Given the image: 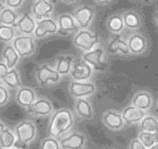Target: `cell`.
Here are the masks:
<instances>
[{"label": "cell", "mask_w": 158, "mask_h": 149, "mask_svg": "<svg viewBox=\"0 0 158 149\" xmlns=\"http://www.w3.org/2000/svg\"><path fill=\"white\" fill-rule=\"evenodd\" d=\"M75 125V115L69 109L62 108L54 111L48 123L49 135L60 138L72 130Z\"/></svg>", "instance_id": "1"}, {"label": "cell", "mask_w": 158, "mask_h": 149, "mask_svg": "<svg viewBox=\"0 0 158 149\" xmlns=\"http://www.w3.org/2000/svg\"><path fill=\"white\" fill-rule=\"evenodd\" d=\"M17 137L16 147H26L31 144L37 135V128L35 123L31 120H24L17 123L14 127Z\"/></svg>", "instance_id": "2"}, {"label": "cell", "mask_w": 158, "mask_h": 149, "mask_svg": "<svg viewBox=\"0 0 158 149\" xmlns=\"http://www.w3.org/2000/svg\"><path fill=\"white\" fill-rule=\"evenodd\" d=\"M72 44L81 52H87L100 45V37L89 29H80L73 34Z\"/></svg>", "instance_id": "3"}, {"label": "cell", "mask_w": 158, "mask_h": 149, "mask_svg": "<svg viewBox=\"0 0 158 149\" xmlns=\"http://www.w3.org/2000/svg\"><path fill=\"white\" fill-rule=\"evenodd\" d=\"M34 76L37 83L43 88L57 84L62 80V76L56 71L55 67L46 63L41 64L36 68Z\"/></svg>", "instance_id": "4"}, {"label": "cell", "mask_w": 158, "mask_h": 149, "mask_svg": "<svg viewBox=\"0 0 158 149\" xmlns=\"http://www.w3.org/2000/svg\"><path fill=\"white\" fill-rule=\"evenodd\" d=\"M106 54V50L99 45L90 51L82 52L81 57L91 65L94 71L104 72L107 69Z\"/></svg>", "instance_id": "5"}, {"label": "cell", "mask_w": 158, "mask_h": 149, "mask_svg": "<svg viewBox=\"0 0 158 149\" xmlns=\"http://www.w3.org/2000/svg\"><path fill=\"white\" fill-rule=\"evenodd\" d=\"M11 44L21 58L29 57L36 51V38L31 34L19 33Z\"/></svg>", "instance_id": "6"}, {"label": "cell", "mask_w": 158, "mask_h": 149, "mask_svg": "<svg viewBox=\"0 0 158 149\" xmlns=\"http://www.w3.org/2000/svg\"><path fill=\"white\" fill-rule=\"evenodd\" d=\"M71 13L80 29H89L94 23L96 16L94 6L86 4L76 6Z\"/></svg>", "instance_id": "7"}, {"label": "cell", "mask_w": 158, "mask_h": 149, "mask_svg": "<svg viewBox=\"0 0 158 149\" xmlns=\"http://www.w3.org/2000/svg\"><path fill=\"white\" fill-rule=\"evenodd\" d=\"M96 84L92 81H73L69 84V93L73 98L90 97L96 93Z\"/></svg>", "instance_id": "8"}, {"label": "cell", "mask_w": 158, "mask_h": 149, "mask_svg": "<svg viewBox=\"0 0 158 149\" xmlns=\"http://www.w3.org/2000/svg\"><path fill=\"white\" fill-rule=\"evenodd\" d=\"M61 148L65 149H75L84 148L87 147L88 139L87 136L78 131H70L62 137L59 138Z\"/></svg>", "instance_id": "9"}, {"label": "cell", "mask_w": 158, "mask_h": 149, "mask_svg": "<svg viewBox=\"0 0 158 149\" xmlns=\"http://www.w3.org/2000/svg\"><path fill=\"white\" fill-rule=\"evenodd\" d=\"M58 31L59 29L56 19L49 17L37 20L33 35L36 39H44L48 36L57 34Z\"/></svg>", "instance_id": "10"}, {"label": "cell", "mask_w": 158, "mask_h": 149, "mask_svg": "<svg viewBox=\"0 0 158 149\" xmlns=\"http://www.w3.org/2000/svg\"><path fill=\"white\" fill-rule=\"evenodd\" d=\"M102 122L106 129L112 132L121 131L127 126L121 111L117 109L106 110L102 116Z\"/></svg>", "instance_id": "11"}, {"label": "cell", "mask_w": 158, "mask_h": 149, "mask_svg": "<svg viewBox=\"0 0 158 149\" xmlns=\"http://www.w3.org/2000/svg\"><path fill=\"white\" fill-rule=\"evenodd\" d=\"M27 113L34 118H45L51 116L54 111L55 108L53 103L44 97H38L35 102L27 109Z\"/></svg>", "instance_id": "12"}, {"label": "cell", "mask_w": 158, "mask_h": 149, "mask_svg": "<svg viewBox=\"0 0 158 149\" xmlns=\"http://www.w3.org/2000/svg\"><path fill=\"white\" fill-rule=\"evenodd\" d=\"M106 53L111 56H132L128 45L127 38H124L123 36H121V34H114V36L109 40L107 44Z\"/></svg>", "instance_id": "13"}, {"label": "cell", "mask_w": 158, "mask_h": 149, "mask_svg": "<svg viewBox=\"0 0 158 149\" xmlns=\"http://www.w3.org/2000/svg\"><path fill=\"white\" fill-rule=\"evenodd\" d=\"M94 74V70L93 67L81 57V59H75L69 77L73 81H90Z\"/></svg>", "instance_id": "14"}, {"label": "cell", "mask_w": 158, "mask_h": 149, "mask_svg": "<svg viewBox=\"0 0 158 149\" xmlns=\"http://www.w3.org/2000/svg\"><path fill=\"white\" fill-rule=\"evenodd\" d=\"M127 41L132 56H143L149 49L148 39L141 32H132L127 37Z\"/></svg>", "instance_id": "15"}, {"label": "cell", "mask_w": 158, "mask_h": 149, "mask_svg": "<svg viewBox=\"0 0 158 149\" xmlns=\"http://www.w3.org/2000/svg\"><path fill=\"white\" fill-rule=\"evenodd\" d=\"M55 12V4L51 0H35L31 7V14L36 20L52 17Z\"/></svg>", "instance_id": "16"}, {"label": "cell", "mask_w": 158, "mask_h": 149, "mask_svg": "<svg viewBox=\"0 0 158 149\" xmlns=\"http://www.w3.org/2000/svg\"><path fill=\"white\" fill-rule=\"evenodd\" d=\"M74 112L82 121H92L94 118V109L88 97L75 99Z\"/></svg>", "instance_id": "17"}, {"label": "cell", "mask_w": 158, "mask_h": 149, "mask_svg": "<svg viewBox=\"0 0 158 149\" xmlns=\"http://www.w3.org/2000/svg\"><path fill=\"white\" fill-rule=\"evenodd\" d=\"M56 21L58 24V33L62 35L74 34L80 30L72 13H63L57 16Z\"/></svg>", "instance_id": "18"}, {"label": "cell", "mask_w": 158, "mask_h": 149, "mask_svg": "<svg viewBox=\"0 0 158 149\" xmlns=\"http://www.w3.org/2000/svg\"><path fill=\"white\" fill-rule=\"evenodd\" d=\"M37 95L36 92L28 86H20L17 89L16 95H15V100L17 102V104L27 109L28 108H30L37 99Z\"/></svg>", "instance_id": "19"}, {"label": "cell", "mask_w": 158, "mask_h": 149, "mask_svg": "<svg viewBox=\"0 0 158 149\" xmlns=\"http://www.w3.org/2000/svg\"><path fill=\"white\" fill-rule=\"evenodd\" d=\"M122 116L123 119L127 124V126H132V125H138L140 123V121L145 117V115L147 114V111L139 109L138 107L131 104L129 106H127L122 111Z\"/></svg>", "instance_id": "20"}, {"label": "cell", "mask_w": 158, "mask_h": 149, "mask_svg": "<svg viewBox=\"0 0 158 149\" xmlns=\"http://www.w3.org/2000/svg\"><path fill=\"white\" fill-rule=\"evenodd\" d=\"M37 20L31 13H22L19 15L15 27L19 33L33 35Z\"/></svg>", "instance_id": "21"}, {"label": "cell", "mask_w": 158, "mask_h": 149, "mask_svg": "<svg viewBox=\"0 0 158 149\" xmlns=\"http://www.w3.org/2000/svg\"><path fill=\"white\" fill-rule=\"evenodd\" d=\"M122 16L126 29L136 32L143 26V19L138 11L134 9L125 10L122 12Z\"/></svg>", "instance_id": "22"}, {"label": "cell", "mask_w": 158, "mask_h": 149, "mask_svg": "<svg viewBox=\"0 0 158 149\" xmlns=\"http://www.w3.org/2000/svg\"><path fill=\"white\" fill-rule=\"evenodd\" d=\"M131 104L145 111H149L154 105L153 95L146 90H141L133 96Z\"/></svg>", "instance_id": "23"}, {"label": "cell", "mask_w": 158, "mask_h": 149, "mask_svg": "<svg viewBox=\"0 0 158 149\" xmlns=\"http://www.w3.org/2000/svg\"><path fill=\"white\" fill-rule=\"evenodd\" d=\"M75 62V57L69 54L60 55L56 58L55 62V69L56 71L63 77V76H69L71 71L72 66Z\"/></svg>", "instance_id": "24"}, {"label": "cell", "mask_w": 158, "mask_h": 149, "mask_svg": "<svg viewBox=\"0 0 158 149\" xmlns=\"http://www.w3.org/2000/svg\"><path fill=\"white\" fill-rule=\"evenodd\" d=\"M106 27L112 34H121L126 30L122 13H113L108 16L106 20Z\"/></svg>", "instance_id": "25"}, {"label": "cell", "mask_w": 158, "mask_h": 149, "mask_svg": "<svg viewBox=\"0 0 158 149\" xmlns=\"http://www.w3.org/2000/svg\"><path fill=\"white\" fill-rule=\"evenodd\" d=\"M1 57L6 62V64L9 69L16 68L19 62V59L21 58L11 43L6 44L3 47L1 52Z\"/></svg>", "instance_id": "26"}, {"label": "cell", "mask_w": 158, "mask_h": 149, "mask_svg": "<svg viewBox=\"0 0 158 149\" xmlns=\"http://www.w3.org/2000/svg\"><path fill=\"white\" fill-rule=\"evenodd\" d=\"M1 82L9 89H18L21 86V79L17 68L10 69Z\"/></svg>", "instance_id": "27"}, {"label": "cell", "mask_w": 158, "mask_h": 149, "mask_svg": "<svg viewBox=\"0 0 158 149\" xmlns=\"http://www.w3.org/2000/svg\"><path fill=\"white\" fill-rule=\"evenodd\" d=\"M17 143V137L14 130L6 127L4 131L0 134V147L8 149L15 148Z\"/></svg>", "instance_id": "28"}, {"label": "cell", "mask_w": 158, "mask_h": 149, "mask_svg": "<svg viewBox=\"0 0 158 149\" xmlns=\"http://www.w3.org/2000/svg\"><path fill=\"white\" fill-rule=\"evenodd\" d=\"M139 131L157 133L158 132V119L154 115H145V117L138 124Z\"/></svg>", "instance_id": "29"}, {"label": "cell", "mask_w": 158, "mask_h": 149, "mask_svg": "<svg viewBox=\"0 0 158 149\" xmlns=\"http://www.w3.org/2000/svg\"><path fill=\"white\" fill-rule=\"evenodd\" d=\"M18 31L15 26L0 23V42L10 44L17 36Z\"/></svg>", "instance_id": "30"}, {"label": "cell", "mask_w": 158, "mask_h": 149, "mask_svg": "<svg viewBox=\"0 0 158 149\" xmlns=\"http://www.w3.org/2000/svg\"><path fill=\"white\" fill-rule=\"evenodd\" d=\"M19 17V15L17 12V9H13L6 6L0 14V23L15 26Z\"/></svg>", "instance_id": "31"}, {"label": "cell", "mask_w": 158, "mask_h": 149, "mask_svg": "<svg viewBox=\"0 0 158 149\" xmlns=\"http://www.w3.org/2000/svg\"><path fill=\"white\" fill-rule=\"evenodd\" d=\"M138 138L141 140L144 147L147 149L153 148V147L158 142V132L157 133H149L139 131Z\"/></svg>", "instance_id": "32"}, {"label": "cell", "mask_w": 158, "mask_h": 149, "mask_svg": "<svg viewBox=\"0 0 158 149\" xmlns=\"http://www.w3.org/2000/svg\"><path fill=\"white\" fill-rule=\"evenodd\" d=\"M40 147L43 149H59L61 148L59 138L49 135L48 137L42 140Z\"/></svg>", "instance_id": "33"}, {"label": "cell", "mask_w": 158, "mask_h": 149, "mask_svg": "<svg viewBox=\"0 0 158 149\" xmlns=\"http://www.w3.org/2000/svg\"><path fill=\"white\" fill-rule=\"evenodd\" d=\"M9 88L6 86L3 83H0V108L6 106L10 99Z\"/></svg>", "instance_id": "34"}, {"label": "cell", "mask_w": 158, "mask_h": 149, "mask_svg": "<svg viewBox=\"0 0 158 149\" xmlns=\"http://www.w3.org/2000/svg\"><path fill=\"white\" fill-rule=\"evenodd\" d=\"M3 1H4L6 6L13 8V9L19 8L24 3V0H3Z\"/></svg>", "instance_id": "35"}, {"label": "cell", "mask_w": 158, "mask_h": 149, "mask_svg": "<svg viewBox=\"0 0 158 149\" xmlns=\"http://www.w3.org/2000/svg\"><path fill=\"white\" fill-rule=\"evenodd\" d=\"M128 147L129 148H131V149H144V146L143 145V143L141 142V140L138 138V137H136V138H133V139H131V142H130V144H129V146H128Z\"/></svg>", "instance_id": "36"}, {"label": "cell", "mask_w": 158, "mask_h": 149, "mask_svg": "<svg viewBox=\"0 0 158 149\" xmlns=\"http://www.w3.org/2000/svg\"><path fill=\"white\" fill-rule=\"evenodd\" d=\"M10 69L7 67V65L6 64V62L3 60V61H0V81L6 76V74L8 72Z\"/></svg>", "instance_id": "37"}, {"label": "cell", "mask_w": 158, "mask_h": 149, "mask_svg": "<svg viewBox=\"0 0 158 149\" xmlns=\"http://www.w3.org/2000/svg\"><path fill=\"white\" fill-rule=\"evenodd\" d=\"M95 4H97L98 6H107L109 5L113 0H94Z\"/></svg>", "instance_id": "38"}, {"label": "cell", "mask_w": 158, "mask_h": 149, "mask_svg": "<svg viewBox=\"0 0 158 149\" xmlns=\"http://www.w3.org/2000/svg\"><path fill=\"white\" fill-rule=\"evenodd\" d=\"M63 4L65 5H73L75 4L78 0H60Z\"/></svg>", "instance_id": "39"}, {"label": "cell", "mask_w": 158, "mask_h": 149, "mask_svg": "<svg viewBox=\"0 0 158 149\" xmlns=\"http://www.w3.org/2000/svg\"><path fill=\"white\" fill-rule=\"evenodd\" d=\"M6 5H5V3H4V1L3 0H0V14H1V12L6 8Z\"/></svg>", "instance_id": "40"}, {"label": "cell", "mask_w": 158, "mask_h": 149, "mask_svg": "<svg viewBox=\"0 0 158 149\" xmlns=\"http://www.w3.org/2000/svg\"><path fill=\"white\" fill-rule=\"evenodd\" d=\"M6 127V124H5V123L0 120V134L4 131V129H5Z\"/></svg>", "instance_id": "41"}, {"label": "cell", "mask_w": 158, "mask_h": 149, "mask_svg": "<svg viewBox=\"0 0 158 149\" xmlns=\"http://www.w3.org/2000/svg\"><path fill=\"white\" fill-rule=\"evenodd\" d=\"M154 19H155V21H156V25H157L158 27V10H156L154 13Z\"/></svg>", "instance_id": "42"}, {"label": "cell", "mask_w": 158, "mask_h": 149, "mask_svg": "<svg viewBox=\"0 0 158 149\" xmlns=\"http://www.w3.org/2000/svg\"><path fill=\"white\" fill-rule=\"evenodd\" d=\"M143 2H144V3H146V4H148V3H151V2H153V0H142Z\"/></svg>", "instance_id": "43"}, {"label": "cell", "mask_w": 158, "mask_h": 149, "mask_svg": "<svg viewBox=\"0 0 158 149\" xmlns=\"http://www.w3.org/2000/svg\"><path fill=\"white\" fill-rule=\"evenodd\" d=\"M153 149H158V142L156 144V145H155V146H154V147H153Z\"/></svg>", "instance_id": "44"}, {"label": "cell", "mask_w": 158, "mask_h": 149, "mask_svg": "<svg viewBox=\"0 0 158 149\" xmlns=\"http://www.w3.org/2000/svg\"><path fill=\"white\" fill-rule=\"evenodd\" d=\"M156 108H157V109H158V100H157V102H156Z\"/></svg>", "instance_id": "45"}]
</instances>
